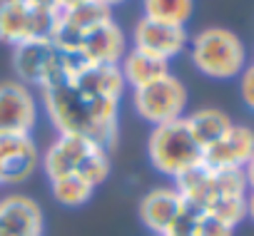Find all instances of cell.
Segmentation results:
<instances>
[{"mask_svg": "<svg viewBox=\"0 0 254 236\" xmlns=\"http://www.w3.org/2000/svg\"><path fill=\"white\" fill-rule=\"evenodd\" d=\"M125 90L117 65H80L40 92V107L58 135L82 137L112 149L120 135Z\"/></svg>", "mask_w": 254, "mask_h": 236, "instance_id": "1", "label": "cell"}, {"mask_svg": "<svg viewBox=\"0 0 254 236\" xmlns=\"http://www.w3.org/2000/svg\"><path fill=\"white\" fill-rule=\"evenodd\" d=\"M40 169L48 177V182L67 174H80L97 189L102 182H107L112 172V159H110V149L90 140L58 135L40 154Z\"/></svg>", "mask_w": 254, "mask_h": 236, "instance_id": "2", "label": "cell"}, {"mask_svg": "<svg viewBox=\"0 0 254 236\" xmlns=\"http://www.w3.org/2000/svg\"><path fill=\"white\" fill-rule=\"evenodd\" d=\"M80 65H85V62L80 57L65 52L50 35L28 40V43L13 47L15 80L28 85L33 92L48 90L50 85H55L58 80H63L67 72H72Z\"/></svg>", "mask_w": 254, "mask_h": 236, "instance_id": "3", "label": "cell"}, {"mask_svg": "<svg viewBox=\"0 0 254 236\" xmlns=\"http://www.w3.org/2000/svg\"><path fill=\"white\" fill-rule=\"evenodd\" d=\"M147 159L155 172L177 182L180 177H185L187 172L202 164L204 149L197 144L182 117V120L152 127L147 137Z\"/></svg>", "mask_w": 254, "mask_h": 236, "instance_id": "4", "label": "cell"}, {"mask_svg": "<svg viewBox=\"0 0 254 236\" xmlns=\"http://www.w3.org/2000/svg\"><path fill=\"white\" fill-rule=\"evenodd\" d=\"M190 60L204 77L234 80L247 67L244 43L227 28H204L187 45Z\"/></svg>", "mask_w": 254, "mask_h": 236, "instance_id": "5", "label": "cell"}, {"mask_svg": "<svg viewBox=\"0 0 254 236\" xmlns=\"http://www.w3.org/2000/svg\"><path fill=\"white\" fill-rule=\"evenodd\" d=\"M137 216L155 236H192L197 211L187 206L175 187H155L140 196Z\"/></svg>", "mask_w": 254, "mask_h": 236, "instance_id": "6", "label": "cell"}, {"mask_svg": "<svg viewBox=\"0 0 254 236\" xmlns=\"http://www.w3.org/2000/svg\"><path fill=\"white\" fill-rule=\"evenodd\" d=\"M187 99H190V94H187L185 82L172 72H167L165 77H160L145 87L132 90V107H135L137 117L152 127L182 120L187 112Z\"/></svg>", "mask_w": 254, "mask_h": 236, "instance_id": "7", "label": "cell"}, {"mask_svg": "<svg viewBox=\"0 0 254 236\" xmlns=\"http://www.w3.org/2000/svg\"><path fill=\"white\" fill-rule=\"evenodd\" d=\"M53 23L55 13L40 8L35 0H0V43L8 47L48 38Z\"/></svg>", "mask_w": 254, "mask_h": 236, "instance_id": "8", "label": "cell"}, {"mask_svg": "<svg viewBox=\"0 0 254 236\" xmlns=\"http://www.w3.org/2000/svg\"><path fill=\"white\" fill-rule=\"evenodd\" d=\"M40 104L35 92L18 82H0V135H33L38 127Z\"/></svg>", "mask_w": 254, "mask_h": 236, "instance_id": "9", "label": "cell"}, {"mask_svg": "<svg viewBox=\"0 0 254 236\" xmlns=\"http://www.w3.org/2000/svg\"><path fill=\"white\" fill-rule=\"evenodd\" d=\"M40 154L33 135H0V189L28 182L40 167Z\"/></svg>", "mask_w": 254, "mask_h": 236, "instance_id": "10", "label": "cell"}, {"mask_svg": "<svg viewBox=\"0 0 254 236\" xmlns=\"http://www.w3.org/2000/svg\"><path fill=\"white\" fill-rule=\"evenodd\" d=\"M187 45H190V35L185 25H172V23H162V20H152L142 15L132 28V47L150 52L165 62L182 55Z\"/></svg>", "mask_w": 254, "mask_h": 236, "instance_id": "11", "label": "cell"}, {"mask_svg": "<svg viewBox=\"0 0 254 236\" xmlns=\"http://www.w3.org/2000/svg\"><path fill=\"white\" fill-rule=\"evenodd\" d=\"M125 52H127V38L122 28L115 23V18L87 30L72 47V55L80 57L85 65H120Z\"/></svg>", "mask_w": 254, "mask_h": 236, "instance_id": "12", "label": "cell"}, {"mask_svg": "<svg viewBox=\"0 0 254 236\" xmlns=\"http://www.w3.org/2000/svg\"><path fill=\"white\" fill-rule=\"evenodd\" d=\"M0 236H45L43 206L20 191L0 196Z\"/></svg>", "mask_w": 254, "mask_h": 236, "instance_id": "13", "label": "cell"}, {"mask_svg": "<svg viewBox=\"0 0 254 236\" xmlns=\"http://www.w3.org/2000/svg\"><path fill=\"white\" fill-rule=\"evenodd\" d=\"M254 154V130L232 125V130L212 147L204 149V164L212 169H244Z\"/></svg>", "mask_w": 254, "mask_h": 236, "instance_id": "14", "label": "cell"}, {"mask_svg": "<svg viewBox=\"0 0 254 236\" xmlns=\"http://www.w3.org/2000/svg\"><path fill=\"white\" fill-rule=\"evenodd\" d=\"M117 67L122 72L125 85L132 87V90L145 87V85H150V82H155V80H160L170 72V62H165V60H160L150 52H142L137 47H127V52L122 55Z\"/></svg>", "mask_w": 254, "mask_h": 236, "instance_id": "15", "label": "cell"}, {"mask_svg": "<svg viewBox=\"0 0 254 236\" xmlns=\"http://www.w3.org/2000/svg\"><path fill=\"white\" fill-rule=\"evenodd\" d=\"M185 122L192 132V137L197 140V144L202 149L217 144L229 130H232V120L229 114L222 112V109H214V107H204V109H197V112H190L185 114Z\"/></svg>", "mask_w": 254, "mask_h": 236, "instance_id": "16", "label": "cell"}, {"mask_svg": "<svg viewBox=\"0 0 254 236\" xmlns=\"http://www.w3.org/2000/svg\"><path fill=\"white\" fill-rule=\"evenodd\" d=\"M50 194L60 206L77 209V206H85L92 199L95 187L87 179H82L80 174H67V177H60V179L50 182Z\"/></svg>", "mask_w": 254, "mask_h": 236, "instance_id": "17", "label": "cell"}, {"mask_svg": "<svg viewBox=\"0 0 254 236\" xmlns=\"http://www.w3.org/2000/svg\"><path fill=\"white\" fill-rule=\"evenodd\" d=\"M192 13H194V0H142V15L152 20L187 28Z\"/></svg>", "mask_w": 254, "mask_h": 236, "instance_id": "18", "label": "cell"}, {"mask_svg": "<svg viewBox=\"0 0 254 236\" xmlns=\"http://www.w3.org/2000/svg\"><path fill=\"white\" fill-rule=\"evenodd\" d=\"M192 236H234V226L212 216V214H207V211H197Z\"/></svg>", "mask_w": 254, "mask_h": 236, "instance_id": "19", "label": "cell"}, {"mask_svg": "<svg viewBox=\"0 0 254 236\" xmlns=\"http://www.w3.org/2000/svg\"><path fill=\"white\" fill-rule=\"evenodd\" d=\"M239 94H242V102L247 104V109L254 112V62L247 65L239 75Z\"/></svg>", "mask_w": 254, "mask_h": 236, "instance_id": "20", "label": "cell"}, {"mask_svg": "<svg viewBox=\"0 0 254 236\" xmlns=\"http://www.w3.org/2000/svg\"><path fill=\"white\" fill-rule=\"evenodd\" d=\"M242 174H244V182H247V189L249 191H254V154H252V159L244 164V169H242Z\"/></svg>", "mask_w": 254, "mask_h": 236, "instance_id": "21", "label": "cell"}, {"mask_svg": "<svg viewBox=\"0 0 254 236\" xmlns=\"http://www.w3.org/2000/svg\"><path fill=\"white\" fill-rule=\"evenodd\" d=\"M55 3H58V13H63V10L77 8V5H82V3H90V0H55Z\"/></svg>", "mask_w": 254, "mask_h": 236, "instance_id": "22", "label": "cell"}, {"mask_svg": "<svg viewBox=\"0 0 254 236\" xmlns=\"http://www.w3.org/2000/svg\"><path fill=\"white\" fill-rule=\"evenodd\" d=\"M247 219L254 221V191L247 194Z\"/></svg>", "mask_w": 254, "mask_h": 236, "instance_id": "23", "label": "cell"}, {"mask_svg": "<svg viewBox=\"0 0 254 236\" xmlns=\"http://www.w3.org/2000/svg\"><path fill=\"white\" fill-rule=\"evenodd\" d=\"M100 3H102L105 8H110V10H112V8H117V5H122V3H127V0H100Z\"/></svg>", "mask_w": 254, "mask_h": 236, "instance_id": "24", "label": "cell"}, {"mask_svg": "<svg viewBox=\"0 0 254 236\" xmlns=\"http://www.w3.org/2000/svg\"><path fill=\"white\" fill-rule=\"evenodd\" d=\"M172 236H177V234H172Z\"/></svg>", "mask_w": 254, "mask_h": 236, "instance_id": "25", "label": "cell"}]
</instances>
